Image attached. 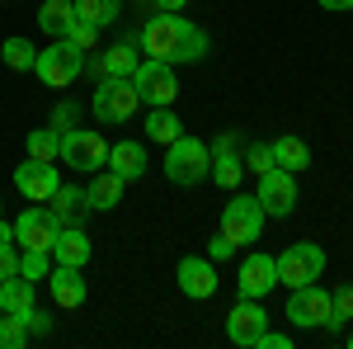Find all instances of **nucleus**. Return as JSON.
I'll use <instances>...</instances> for the list:
<instances>
[{
  "label": "nucleus",
  "mask_w": 353,
  "mask_h": 349,
  "mask_svg": "<svg viewBox=\"0 0 353 349\" xmlns=\"http://www.w3.org/2000/svg\"><path fill=\"white\" fill-rule=\"evenodd\" d=\"M132 85H137V95H141V104H151V109H165V104L179 100V76H174V66H170V62H156V57H141V62H137Z\"/></svg>",
  "instance_id": "7"
},
{
  "label": "nucleus",
  "mask_w": 353,
  "mask_h": 349,
  "mask_svg": "<svg viewBox=\"0 0 353 349\" xmlns=\"http://www.w3.org/2000/svg\"><path fill=\"white\" fill-rule=\"evenodd\" d=\"M123 189H128V180L113 175L109 165L94 170V180H90V189H85V208H94V213H113V208L123 203Z\"/></svg>",
  "instance_id": "17"
},
{
  "label": "nucleus",
  "mask_w": 353,
  "mask_h": 349,
  "mask_svg": "<svg viewBox=\"0 0 353 349\" xmlns=\"http://www.w3.org/2000/svg\"><path fill=\"white\" fill-rule=\"evenodd\" d=\"M349 349H353V335H349Z\"/></svg>",
  "instance_id": "42"
},
{
  "label": "nucleus",
  "mask_w": 353,
  "mask_h": 349,
  "mask_svg": "<svg viewBox=\"0 0 353 349\" xmlns=\"http://www.w3.org/2000/svg\"><path fill=\"white\" fill-rule=\"evenodd\" d=\"M174 279H179V293L193 297V302H208L217 293V265L208 255H184L179 269H174Z\"/></svg>",
  "instance_id": "14"
},
{
  "label": "nucleus",
  "mask_w": 353,
  "mask_h": 349,
  "mask_svg": "<svg viewBox=\"0 0 353 349\" xmlns=\"http://www.w3.org/2000/svg\"><path fill=\"white\" fill-rule=\"evenodd\" d=\"M76 24V0H43L38 5V28L52 33V38H66Z\"/></svg>",
  "instance_id": "21"
},
{
  "label": "nucleus",
  "mask_w": 353,
  "mask_h": 349,
  "mask_svg": "<svg viewBox=\"0 0 353 349\" xmlns=\"http://www.w3.org/2000/svg\"><path fill=\"white\" fill-rule=\"evenodd\" d=\"M61 185V175H57V161H33L28 156L24 165H14V189L24 194L28 203H48Z\"/></svg>",
  "instance_id": "13"
},
{
  "label": "nucleus",
  "mask_w": 353,
  "mask_h": 349,
  "mask_svg": "<svg viewBox=\"0 0 353 349\" xmlns=\"http://www.w3.org/2000/svg\"><path fill=\"white\" fill-rule=\"evenodd\" d=\"M231 255H236V241H231V236H226V232H221V236H212V241H208V260H212V265H217V260H231Z\"/></svg>",
  "instance_id": "36"
},
{
  "label": "nucleus",
  "mask_w": 353,
  "mask_h": 349,
  "mask_svg": "<svg viewBox=\"0 0 353 349\" xmlns=\"http://www.w3.org/2000/svg\"><path fill=\"white\" fill-rule=\"evenodd\" d=\"M349 321H353V288L344 283L339 293H330V317H325V330H334V335H339V330H344Z\"/></svg>",
  "instance_id": "30"
},
{
  "label": "nucleus",
  "mask_w": 353,
  "mask_h": 349,
  "mask_svg": "<svg viewBox=\"0 0 353 349\" xmlns=\"http://www.w3.org/2000/svg\"><path fill=\"white\" fill-rule=\"evenodd\" d=\"M61 165H76L81 175H94L109 161V142L94 133V128H61V151H57Z\"/></svg>",
  "instance_id": "5"
},
{
  "label": "nucleus",
  "mask_w": 353,
  "mask_h": 349,
  "mask_svg": "<svg viewBox=\"0 0 353 349\" xmlns=\"http://www.w3.org/2000/svg\"><path fill=\"white\" fill-rule=\"evenodd\" d=\"M118 10H123V0H76V19L94 28H109L118 19Z\"/></svg>",
  "instance_id": "26"
},
{
  "label": "nucleus",
  "mask_w": 353,
  "mask_h": 349,
  "mask_svg": "<svg viewBox=\"0 0 353 349\" xmlns=\"http://www.w3.org/2000/svg\"><path fill=\"white\" fill-rule=\"evenodd\" d=\"M99 33H104V28H94V24H85V19H76V24H71V33H66V38H71V43H76V48H81V53H90V48H94V43H99Z\"/></svg>",
  "instance_id": "33"
},
{
  "label": "nucleus",
  "mask_w": 353,
  "mask_h": 349,
  "mask_svg": "<svg viewBox=\"0 0 353 349\" xmlns=\"http://www.w3.org/2000/svg\"><path fill=\"white\" fill-rule=\"evenodd\" d=\"M273 265H278V283L283 288H301V283H316L325 274V250L316 241H297L283 255H273Z\"/></svg>",
  "instance_id": "6"
},
{
  "label": "nucleus",
  "mask_w": 353,
  "mask_h": 349,
  "mask_svg": "<svg viewBox=\"0 0 353 349\" xmlns=\"http://www.w3.org/2000/svg\"><path fill=\"white\" fill-rule=\"evenodd\" d=\"M0 317H5V312H0Z\"/></svg>",
  "instance_id": "43"
},
{
  "label": "nucleus",
  "mask_w": 353,
  "mask_h": 349,
  "mask_svg": "<svg viewBox=\"0 0 353 349\" xmlns=\"http://www.w3.org/2000/svg\"><path fill=\"white\" fill-rule=\"evenodd\" d=\"M283 317L297 326V330H316V326H325V317H330V293L321 283H301V288H292Z\"/></svg>",
  "instance_id": "12"
},
{
  "label": "nucleus",
  "mask_w": 353,
  "mask_h": 349,
  "mask_svg": "<svg viewBox=\"0 0 353 349\" xmlns=\"http://www.w3.org/2000/svg\"><path fill=\"white\" fill-rule=\"evenodd\" d=\"M14 274H19V250H14V241H5L0 245V283L14 279Z\"/></svg>",
  "instance_id": "35"
},
{
  "label": "nucleus",
  "mask_w": 353,
  "mask_h": 349,
  "mask_svg": "<svg viewBox=\"0 0 353 349\" xmlns=\"http://www.w3.org/2000/svg\"><path fill=\"white\" fill-rule=\"evenodd\" d=\"M141 53L156 57V62H203L208 57V33L198 24H189L184 15H170V10H156L146 28H141Z\"/></svg>",
  "instance_id": "1"
},
{
  "label": "nucleus",
  "mask_w": 353,
  "mask_h": 349,
  "mask_svg": "<svg viewBox=\"0 0 353 349\" xmlns=\"http://www.w3.org/2000/svg\"><path fill=\"white\" fill-rule=\"evenodd\" d=\"M0 57H5V66H14V71H33L38 48H33L28 38H5V43H0Z\"/></svg>",
  "instance_id": "28"
},
{
  "label": "nucleus",
  "mask_w": 353,
  "mask_h": 349,
  "mask_svg": "<svg viewBox=\"0 0 353 349\" xmlns=\"http://www.w3.org/2000/svg\"><path fill=\"white\" fill-rule=\"evenodd\" d=\"M33 71H38V81H43V85L66 90V85H76V76L85 71V57H81V48H76L71 38H52V43L38 53Z\"/></svg>",
  "instance_id": "4"
},
{
  "label": "nucleus",
  "mask_w": 353,
  "mask_h": 349,
  "mask_svg": "<svg viewBox=\"0 0 353 349\" xmlns=\"http://www.w3.org/2000/svg\"><path fill=\"white\" fill-rule=\"evenodd\" d=\"M221 232L236 245L259 241V236H264V203H259L254 194H236V189H231V203L221 208Z\"/></svg>",
  "instance_id": "8"
},
{
  "label": "nucleus",
  "mask_w": 353,
  "mask_h": 349,
  "mask_svg": "<svg viewBox=\"0 0 353 349\" xmlns=\"http://www.w3.org/2000/svg\"><path fill=\"white\" fill-rule=\"evenodd\" d=\"M76 118H81V109H76V104H57V113H52V128L61 133V128H66V123H76Z\"/></svg>",
  "instance_id": "38"
},
{
  "label": "nucleus",
  "mask_w": 353,
  "mask_h": 349,
  "mask_svg": "<svg viewBox=\"0 0 353 349\" xmlns=\"http://www.w3.org/2000/svg\"><path fill=\"white\" fill-rule=\"evenodd\" d=\"M236 288H241V297H264L278 288V265H273V255H264V250H254V255H245L241 260V279H236Z\"/></svg>",
  "instance_id": "15"
},
{
  "label": "nucleus",
  "mask_w": 353,
  "mask_h": 349,
  "mask_svg": "<svg viewBox=\"0 0 353 349\" xmlns=\"http://www.w3.org/2000/svg\"><path fill=\"white\" fill-rule=\"evenodd\" d=\"M57 232H61V217L52 208H38V203L28 213H19V222H14V241L24 245V250H48L52 255Z\"/></svg>",
  "instance_id": "11"
},
{
  "label": "nucleus",
  "mask_w": 353,
  "mask_h": 349,
  "mask_svg": "<svg viewBox=\"0 0 353 349\" xmlns=\"http://www.w3.org/2000/svg\"><path fill=\"white\" fill-rule=\"evenodd\" d=\"M151 5H156V10H170V15H179V10H184L189 0H151Z\"/></svg>",
  "instance_id": "39"
},
{
  "label": "nucleus",
  "mask_w": 353,
  "mask_h": 349,
  "mask_svg": "<svg viewBox=\"0 0 353 349\" xmlns=\"http://www.w3.org/2000/svg\"><path fill=\"white\" fill-rule=\"evenodd\" d=\"M5 241H14V227H10V222L0 217V245H5Z\"/></svg>",
  "instance_id": "41"
},
{
  "label": "nucleus",
  "mask_w": 353,
  "mask_h": 349,
  "mask_svg": "<svg viewBox=\"0 0 353 349\" xmlns=\"http://www.w3.org/2000/svg\"><path fill=\"white\" fill-rule=\"evenodd\" d=\"M33 288H38V283H28L24 274L5 279V283H0V312H10V317L28 312V307H33Z\"/></svg>",
  "instance_id": "23"
},
{
  "label": "nucleus",
  "mask_w": 353,
  "mask_h": 349,
  "mask_svg": "<svg viewBox=\"0 0 353 349\" xmlns=\"http://www.w3.org/2000/svg\"><path fill=\"white\" fill-rule=\"evenodd\" d=\"M48 203H52V213L61 217V227H71V222L85 213V189H76V185H57V194L48 198Z\"/></svg>",
  "instance_id": "25"
},
{
  "label": "nucleus",
  "mask_w": 353,
  "mask_h": 349,
  "mask_svg": "<svg viewBox=\"0 0 353 349\" xmlns=\"http://www.w3.org/2000/svg\"><path fill=\"white\" fill-rule=\"evenodd\" d=\"M236 147H241V137H236V133H221L217 142H212V175H208V180H217L221 189H236V185H241L245 161L236 156Z\"/></svg>",
  "instance_id": "16"
},
{
  "label": "nucleus",
  "mask_w": 353,
  "mask_h": 349,
  "mask_svg": "<svg viewBox=\"0 0 353 349\" xmlns=\"http://www.w3.org/2000/svg\"><path fill=\"white\" fill-rule=\"evenodd\" d=\"M321 10H334V15H344V10H353V0H321Z\"/></svg>",
  "instance_id": "40"
},
{
  "label": "nucleus",
  "mask_w": 353,
  "mask_h": 349,
  "mask_svg": "<svg viewBox=\"0 0 353 349\" xmlns=\"http://www.w3.org/2000/svg\"><path fill=\"white\" fill-rule=\"evenodd\" d=\"M245 165H250L254 175H264V170H273V151L264 147V142H254V147H250V156H245Z\"/></svg>",
  "instance_id": "34"
},
{
  "label": "nucleus",
  "mask_w": 353,
  "mask_h": 349,
  "mask_svg": "<svg viewBox=\"0 0 353 349\" xmlns=\"http://www.w3.org/2000/svg\"><path fill=\"white\" fill-rule=\"evenodd\" d=\"M48 288H52L57 307H81L85 302V279L76 265H57L52 274H48Z\"/></svg>",
  "instance_id": "20"
},
{
  "label": "nucleus",
  "mask_w": 353,
  "mask_h": 349,
  "mask_svg": "<svg viewBox=\"0 0 353 349\" xmlns=\"http://www.w3.org/2000/svg\"><path fill=\"white\" fill-rule=\"evenodd\" d=\"M24 147H28L33 161H57V151H61V133H57V128H33Z\"/></svg>",
  "instance_id": "29"
},
{
  "label": "nucleus",
  "mask_w": 353,
  "mask_h": 349,
  "mask_svg": "<svg viewBox=\"0 0 353 349\" xmlns=\"http://www.w3.org/2000/svg\"><path fill=\"white\" fill-rule=\"evenodd\" d=\"M137 62H141V57H137L132 43H118L113 53L99 57V71H104V76H132V71H137Z\"/></svg>",
  "instance_id": "27"
},
{
  "label": "nucleus",
  "mask_w": 353,
  "mask_h": 349,
  "mask_svg": "<svg viewBox=\"0 0 353 349\" xmlns=\"http://www.w3.org/2000/svg\"><path fill=\"white\" fill-rule=\"evenodd\" d=\"M269 151H273V165H283V170H292V175L311 165V147H306L301 137H292V133L273 137V142H269Z\"/></svg>",
  "instance_id": "22"
},
{
  "label": "nucleus",
  "mask_w": 353,
  "mask_h": 349,
  "mask_svg": "<svg viewBox=\"0 0 353 349\" xmlns=\"http://www.w3.org/2000/svg\"><path fill=\"white\" fill-rule=\"evenodd\" d=\"M90 109H94V118L109 123V128L128 123L137 109H141V95H137L132 76H104L99 90H94V100H90Z\"/></svg>",
  "instance_id": "3"
},
{
  "label": "nucleus",
  "mask_w": 353,
  "mask_h": 349,
  "mask_svg": "<svg viewBox=\"0 0 353 349\" xmlns=\"http://www.w3.org/2000/svg\"><path fill=\"white\" fill-rule=\"evenodd\" d=\"M254 198L264 203V217H292V208H297V175H292V170H283V165L264 170Z\"/></svg>",
  "instance_id": "10"
},
{
  "label": "nucleus",
  "mask_w": 353,
  "mask_h": 349,
  "mask_svg": "<svg viewBox=\"0 0 353 349\" xmlns=\"http://www.w3.org/2000/svg\"><path fill=\"white\" fill-rule=\"evenodd\" d=\"M269 330V312L259 297H241L231 312H226V340L236 349H254V340Z\"/></svg>",
  "instance_id": "9"
},
{
  "label": "nucleus",
  "mask_w": 353,
  "mask_h": 349,
  "mask_svg": "<svg viewBox=\"0 0 353 349\" xmlns=\"http://www.w3.org/2000/svg\"><path fill=\"white\" fill-rule=\"evenodd\" d=\"M208 175H212V147H208L203 137L179 133L165 147V180H170V185L193 189V185H203Z\"/></svg>",
  "instance_id": "2"
},
{
  "label": "nucleus",
  "mask_w": 353,
  "mask_h": 349,
  "mask_svg": "<svg viewBox=\"0 0 353 349\" xmlns=\"http://www.w3.org/2000/svg\"><path fill=\"white\" fill-rule=\"evenodd\" d=\"M19 274H24L28 283H43V279L52 274V255H48V250H24V255H19Z\"/></svg>",
  "instance_id": "31"
},
{
  "label": "nucleus",
  "mask_w": 353,
  "mask_h": 349,
  "mask_svg": "<svg viewBox=\"0 0 353 349\" xmlns=\"http://www.w3.org/2000/svg\"><path fill=\"white\" fill-rule=\"evenodd\" d=\"M28 340H33V335H28V326L19 321V317H10V312H5V317H0V349H24Z\"/></svg>",
  "instance_id": "32"
},
{
  "label": "nucleus",
  "mask_w": 353,
  "mask_h": 349,
  "mask_svg": "<svg viewBox=\"0 0 353 349\" xmlns=\"http://www.w3.org/2000/svg\"><path fill=\"white\" fill-rule=\"evenodd\" d=\"M254 349H292V335H283V330H264V335L254 340Z\"/></svg>",
  "instance_id": "37"
},
{
  "label": "nucleus",
  "mask_w": 353,
  "mask_h": 349,
  "mask_svg": "<svg viewBox=\"0 0 353 349\" xmlns=\"http://www.w3.org/2000/svg\"><path fill=\"white\" fill-rule=\"evenodd\" d=\"M104 165L132 185V180L146 175V147H141V142H113V147H109V161H104Z\"/></svg>",
  "instance_id": "19"
},
{
  "label": "nucleus",
  "mask_w": 353,
  "mask_h": 349,
  "mask_svg": "<svg viewBox=\"0 0 353 349\" xmlns=\"http://www.w3.org/2000/svg\"><path fill=\"white\" fill-rule=\"evenodd\" d=\"M90 250H94V245H90V236H85L81 227L71 222V227H61V232H57L52 260H57V265H76V269H85V265H90Z\"/></svg>",
  "instance_id": "18"
},
{
  "label": "nucleus",
  "mask_w": 353,
  "mask_h": 349,
  "mask_svg": "<svg viewBox=\"0 0 353 349\" xmlns=\"http://www.w3.org/2000/svg\"><path fill=\"white\" fill-rule=\"evenodd\" d=\"M179 133H184V123L174 118V109H170V104H165V109H151V113H146V137H151V142L170 147V142H174Z\"/></svg>",
  "instance_id": "24"
}]
</instances>
